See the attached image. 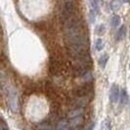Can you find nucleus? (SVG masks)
Wrapping results in <instances>:
<instances>
[{"instance_id": "1", "label": "nucleus", "mask_w": 130, "mask_h": 130, "mask_svg": "<svg viewBox=\"0 0 130 130\" xmlns=\"http://www.w3.org/2000/svg\"><path fill=\"white\" fill-rule=\"evenodd\" d=\"M65 38L67 45L72 56L77 60H81L88 55V41L87 35L83 28L82 22L77 18L72 17L66 21Z\"/></svg>"}, {"instance_id": "7", "label": "nucleus", "mask_w": 130, "mask_h": 130, "mask_svg": "<svg viewBox=\"0 0 130 130\" xmlns=\"http://www.w3.org/2000/svg\"><path fill=\"white\" fill-rule=\"evenodd\" d=\"M101 130H111V120L109 118H106L101 123Z\"/></svg>"}, {"instance_id": "14", "label": "nucleus", "mask_w": 130, "mask_h": 130, "mask_svg": "<svg viewBox=\"0 0 130 130\" xmlns=\"http://www.w3.org/2000/svg\"><path fill=\"white\" fill-rule=\"evenodd\" d=\"M82 123V117H73V119L72 120V122H71V125L72 126H78L79 124Z\"/></svg>"}, {"instance_id": "2", "label": "nucleus", "mask_w": 130, "mask_h": 130, "mask_svg": "<svg viewBox=\"0 0 130 130\" xmlns=\"http://www.w3.org/2000/svg\"><path fill=\"white\" fill-rule=\"evenodd\" d=\"M73 12H74V3L72 1H67L65 6H64L63 13H62L63 19H65L66 21L71 19L72 16L73 15Z\"/></svg>"}, {"instance_id": "6", "label": "nucleus", "mask_w": 130, "mask_h": 130, "mask_svg": "<svg viewBox=\"0 0 130 130\" xmlns=\"http://www.w3.org/2000/svg\"><path fill=\"white\" fill-rule=\"evenodd\" d=\"M108 60H109V55L108 54H104V55H102L100 57L99 61H98V64H99V66L102 69H105V67H106L107 63H108Z\"/></svg>"}, {"instance_id": "15", "label": "nucleus", "mask_w": 130, "mask_h": 130, "mask_svg": "<svg viewBox=\"0 0 130 130\" xmlns=\"http://www.w3.org/2000/svg\"><path fill=\"white\" fill-rule=\"evenodd\" d=\"M91 79H92V72H86L84 75L82 76V80H83L84 82H88V81H91Z\"/></svg>"}, {"instance_id": "17", "label": "nucleus", "mask_w": 130, "mask_h": 130, "mask_svg": "<svg viewBox=\"0 0 130 130\" xmlns=\"http://www.w3.org/2000/svg\"><path fill=\"white\" fill-rule=\"evenodd\" d=\"M128 106H129V108H130V99L128 100Z\"/></svg>"}, {"instance_id": "5", "label": "nucleus", "mask_w": 130, "mask_h": 130, "mask_svg": "<svg viewBox=\"0 0 130 130\" xmlns=\"http://www.w3.org/2000/svg\"><path fill=\"white\" fill-rule=\"evenodd\" d=\"M9 103H10V107L12 109V111H17V97H16V93L11 92L10 94V98H9Z\"/></svg>"}, {"instance_id": "9", "label": "nucleus", "mask_w": 130, "mask_h": 130, "mask_svg": "<svg viewBox=\"0 0 130 130\" xmlns=\"http://www.w3.org/2000/svg\"><path fill=\"white\" fill-rule=\"evenodd\" d=\"M104 47H105V43L102 38H98L95 41V49H96V51H98V52L102 51L104 49Z\"/></svg>"}, {"instance_id": "10", "label": "nucleus", "mask_w": 130, "mask_h": 130, "mask_svg": "<svg viewBox=\"0 0 130 130\" xmlns=\"http://www.w3.org/2000/svg\"><path fill=\"white\" fill-rule=\"evenodd\" d=\"M89 92H90L89 89H87L86 87H81L76 91V95L79 96V97H85V96H87L89 94Z\"/></svg>"}, {"instance_id": "12", "label": "nucleus", "mask_w": 130, "mask_h": 130, "mask_svg": "<svg viewBox=\"0 0 130 130\" xmlns=\"http://www.w3.org/2000/svg\"><path fill=\"white\" fill-rule=\"evenodd\" d=\"M105 30H106V27H105L104 25H99L95 28V33L97 35H99V36H101V35H103L105 33Z\"/></svg>"}, {"instance_id": "18", "label": "nucleus", "mask_w": 130, "mask_h": 130, "mask_svg": "<svg viewBox=\"0 0 130 130\" xmlns=\"http://www.w3.org/2000/svg\"><path fill=\"white\" fill-rule=\"evenodd\" d=\"M129 70H130V64H129Z\"/></svg>"}, {"instance_id": "4", "label": "nucleus", "mask_w": 130, "mask_h": 130, "mask_svg": "<svg viewBox=\"0 0 130 130\" xmlns=\"http://www.w3.org/2000/svg\"><path fill=\"white\" fill-rule=\"evenodd\" d=\"M118 97H119L118 86L117 84H113L111 87V90H110V99H111V103H117L118 101Z\"/></svg>"}, {"instance_id": "3", "label": "nucleus", "mask_w": 130, "mask_h": 130, "mask_svg": "<svg viewBox=\"0 0 130 130\" xmlns=\"http://www.w3.org/2000/svg\"><path fill=\"white\" fill-rule=\"evenodd\" d=\"M90 2V20L92 23L95 22V18L97 16V14L99 13V4H98V0H89Z\"/></svg>"}, {"instance_id": "8", "label": "nucleus", "mask_w": 130, "mask_h": 130, "mask_svg": "<svg viewBox=\"0 0 130 130\" xmlns=\"http://www.w3.org/2000/svg\"><path fill=\"white\" fill-rule=\"evenodd\" d=\"M120 23H121V19H120V17L119 16H117V15H113L112 16V18L111 20V26L112 27H117L120 25Z\"/></svg>"}, {"instance_id": "16", "label": "nucleus", "mask_w": 130, "mask_h": 130, "mask_svg": "<svg viewBox=\"0 0 130 130\" xmlns=\"http://www.w3.org/2000/svg\"><path fill=\"white\" fill-rule=\"evenodd\" d=\"M125 99H126V92H125V90H122V92H121V103L125 102Z\"/></svg>"}, {"instance_id": "11", "label": "nucleus", "mask_w": 130, "mask_h": 130, "mask_svg": "<svg viewBox=\"0 0 130 130\" xmlns=\"http://www.w3.org/2000/svg\"><path fill=\"white\" fill-rule=\"evenodd\" d=\"M70 125L71 124L69 123L67 120H62L58 124V130H69Z\"/></svg>"}, {"instance_id": "13", "label": "nucleus", "mask_w": 130, "mask_h": 130, "mask_svg": "<svg viewBox=\"0 0 130 130\" xmlns=\"http://www.w3.org/2000/svg\"><path fill=\"white\" fill-rule=\"evenodd\" d=\"M124 34H125V26H122L119 29H118V31H117V41H119V40H121V39L123 38Z\"/></svg>"}]
</instances>
